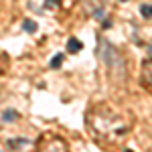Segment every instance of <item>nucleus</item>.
Segmentation results:
<instances>
[{
    "label": "nucleus",
    "instance_id": "obj_8",
    "mask_svg": "<svg viewBox=\"0 0 152 152\" xmlns=\"http://www.w3.org/2000/svg\"><path fill=\"white\" fill-rule=\"evenodd\" d=\"M140 14L144 16V18H146V20H148V18L152 16V6H150V2H144V4L140 6Z\"/></svg>",
    "mask_w": 152,
    "mask_h": 152
},
{
    "label": "nucleus",
    "instance_id": "obj_1",
    "mask_svg": "<svg viewBox=\"0 0 152 152\" xmlns=\"http://www.w3.org/2000/svg\"><path fill=\"white\" fill-rule=\"evenodd\" d=\"M99 57L105 63V67L110 69V75L112 79H116L118 83H122L128 75V63H126V57L120 53V49L114 47L110 41L102 39L99 41Z\"/></svg>",
    "mask_w": 152,
    "mask_h": 152
},
{
    "label": "nucleus",
    "instance_id": "obj_10",
    "mask_svg": "<svg viewBox=\"0 0 152 152\" xmlns=\"http://www.w3.org/2000/svg\"><path fill=\"white\" fill-rule=\"evenodd\" d=\"M61 0H45V8H57Z\"/></svg>",
    "mask_w": 152,
    "mask_h": 152
},
{
    "label": "nucleus",
    "instance_id": "obj_9",
    "mask_svg": "<svg viewBox=\"0 0 152 152\" xmlns=\"http://www.w3.org/2000/svg\"><path fill=\"white\" fill-rule=\"evenodd\" d=\"M23 28L26 31V33H37V28H39V26H37V23H35V20L26 18V20L23 23Z\"/></svg>",
    "mask_w": 152,
    "mask_h": 152
},
{
    "label": "nucleus",
    "instance_id": "obj_11",
    "mask_svg": "<svg viewBox=\"0 0 152 152\" xmlns=\"http://www.w3.org/2000/svg\"><path fill=\"white\" fill-rule=\"evenodd\" d=\"M110 26H112V20H110V18H104V23H102V28H104V31H107Z\"/></svg>",
    "mask_w": 152,
    "mask_h": 152
},
{
    "label": "nucleus",
    "instance_id": "obj_7",
    "mask_svg": "<svg viewBox=\"0 0 152 152\" xmlns=\"http://www.w3.org/2000/svg\"><path fill=\"white\" fill-rule=\"evenodd\" d=\"M61 63H63V53H57L55 57L51 59L49 67H51V69H59V67H61Z\"/></svg>",
    "mask_w": 152,
    "mask_h": 152
},
{
    "label": "nucleus",
    "instance_id": "obj_5",
    "mask_svg": "<svg viewBox=\"0 0 152 152\" xmlns=\"http://www.w3.org/2000/svg\"><path fill=\"white\" fill-rule=\"evenodd\" d=\"M18 118H20V114H18L16 110H12V107H8V110L2 112V120H4V122H14V120H18Z\"/></svg>",
    "mask_w": 152,
    "mask_h": 152
},
{
    "label": "nucleus",
    "instance_id": "obj_4",
    "mask_svg": "<svg viewBox=\"0 0 152 152\" xmlns=\"http://www.w3.org/2000/svg\"><path fill=\"white\" fill-rule=\"evenodd\" d=\"M83 49V43L79 39H75V37H69V41H67V53H79Z\"/></svg>",
    "mask_w": 152,
    "mask_h": 152
},
{
    "label": "nucleus",
    "instance_id": "obj_6",
    "mask_svg": "<svg viewBox=\"0 0 152 152\" xmlns=\"http://www.w3.org/2000/svg\"><path fill=\"white\" fill-rule=\"evenodd\" d=\"M6 144H8V148H14V150H18L20 146L28 144V140H26V138H16V140H8Z\"/></svg>",
    "mask_w": 152,
    "mask_h": 152
},
{
    "label": "nucleus",
    "instance_id": "obj_3",
    "mask_svg": "<svg viewBox=\"0 0 152 152\" xmlns=\"http://www.w3.org/2000/svg\"><path fill=\"white\" fill-rule=\"evenodd\" d=\"M142 77H144V87H150V81H152V61H150V57L142 63Z\"/></svg>",
    "mask_w": 152,
    "mask_h": 152
},
{
    "label": "nucleus",
    "instance_id": "obj_12",
    "mask_svg": "<svg viewBox=\"0 0 152 152\" xmlns=\"http://www.w3.org/2000/svg\"><path fill=\"white\" fill-rule=\"evenodd\" d=\"M120 2H126V0H120Z\"/></svg>",
    "mask_w": 152,
    "mask_h": 152
},
{
    "label": "nucleus",
    "instance_id": "obj_2",
    "mask_svg": "<svg viewBox=\"0 0 152 152\" xmlns=\"http://www.w3.org/2000/svg\"><path fill=\"white\" fill-rule=\"evenodd\" d=\"M105 0H81V8L87 16H94L95 10H104Z\"/></svg>",
    "mask_w": 152,
    "mask_h": 152
}]
</instances>
